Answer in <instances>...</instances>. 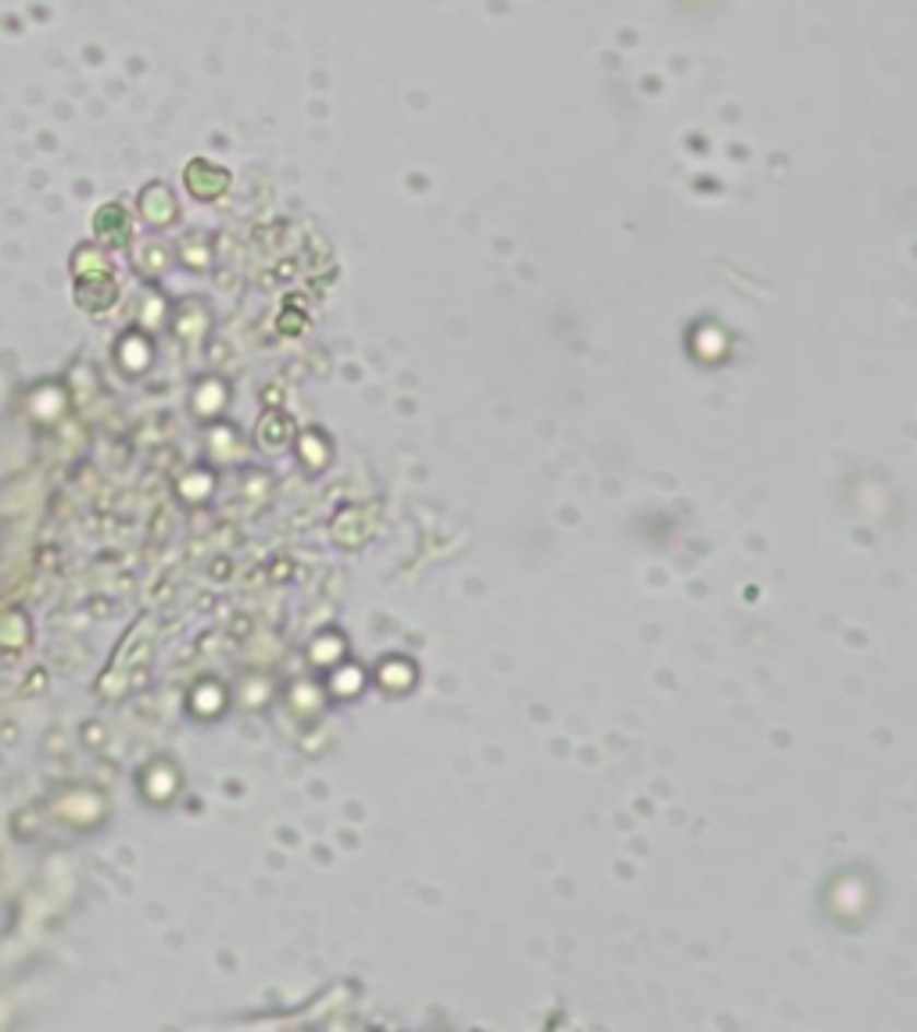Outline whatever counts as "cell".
<instances>
[{
  "label": "cell",
  "mask_w": 917,
  "mask_h": 1032,
  "mask_svg": "<svg viewBox=\"0 0 917 1032\" xmlns=\"http://www.w3.org/2000/svg\"><path fill=\"white\" fill-rule=\"evenodd\" d=\"M30 613L22 610V606H15V610H4L0 613V649H8V653H19V649H25L30 645Z\"/></svg>",
  "instance_id": "obj_1"
}]
</instances>
